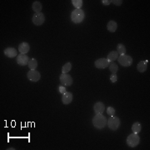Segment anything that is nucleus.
<instances>
[{
	"label": "nucleus",
	"mask_w": 150,
	"mask_h": 150,
	"mask_svg": "<svg viewBox=\"0 0 150 150\" xmlns=\"http://www.w3.org/2000/svg\"><path fill=\"white\" fill-rule=\"evenodd\" d=\"M59 80L64 86H71L73 84V78L67 74H62L59 77Z\"/></svg>",
	"instance_id": "6e6552de"
},
{
	"label": "nucleus",
	"mask_w": 150,
	"mask_h": 150,
	"mask_svg": "<svg viewBox=\"0 0 150 150\" xmlns=\"http://www.w3.org/2000/svg\"><path fill=\"white\" fill-rule=\"evenodd\" d=\"M111 3H113L116 6H120V5H122L123 1L122 0H111Z\"/></svg>",
	"instance_id": "a878e982"
},
{
	"label": "nucleus",
	"mask_w": 150,
	"mask_h": 150,
	"mask_svg": "<svg viewBox=\"0 0 150 150\" xmlns=\"http://www.w3.org/2000/svg\"><path fill=\"white\" fill-rule=\"evenodd\" d=\"M28 68H30V70H35L38 67V62L35 58H31L28 62Z\"/></svg>",
	"instance_id": "412c9836"
},
{
	"label": "nucleus",
	"mask_w": 150,
	"mask_h": 150,
	"mask_svg": "<svg viewBox=\"0 0 150 150\" xmlns=\"http://www.w3.org/2000/svg\"><path fill=\"white\" fill-rule=\"evenodd\" d=\"M107 121H108L107 118L104 115H103V114H98L94 117L92 122H93V125L95 127V129H103L107 125Z\"/></svg>",
	"instance_id": "f257e3e1"
},
{
	"label": "nucleus",
	"mask_w": 150,
	"mask_h": 150,
	"mask_svg": "<svg viewBox=\"0 0 150 150\" xmlns=\"http://www.w3.org/2000/svg\"><path fill=\"white\" fill-rule=\"evenodd\" d=\"M29 58L28 57V55L26 54H19L17 56V58H16V61L17 63L20 66H26L28 64V62H29Z\"/></svg>",
	"instance_id": "9d476101"
},
{
	"label": "nucleus",
	"mask_w": 150,
	"mask_h": 150,
	"mask_svg": "<svg viewBox=\"0 0 150 150\" xmlns=\"http://www.w3.org/2000/svg\"><path fill=\"white\" fill-rule=\"evenodd\" d=\"M140 142V138L136 133H132L127 138V145L130 148H135Z\"/></svg>",
	"instance_id": "39448f33"
},
{
	"label": "nucleus",
	"mask_w": 150,
	"mask_h": 150,
	"mask_svg": "<svg viewBox=\"0 0 150 150\" xmlns=\"http://www.w3.org/2000/svg\"><path fill=\"white\" fill-rule=\"evenodd\" d=\"M27 77L28 78V80H30L31 82H38L39 81V79L41 78V75L39 71H37L36 69L35 70H29L28 72Z\"/></svg>",
	"instance_id": "0eeeda50"
},
{
	"label": "nucleus",
	"mask_w": 150,
	"mask_h": 150,
	"mask_svg": "<svg viewBox=\"0 0 150 150\" xmlns=\"http://www.w3.org/2000/svg\"><path fill=\"white\" fill-rule=\"evenodd\" d=\"M107 124H108L109 129L113 131H116L120 127V119H119V118L114 116V115L110 116L109 120L107 121Z\"/></svg>",
	"instance_id": "7ed1b4c3"
},
{
	"label": "nucleus",
	"mask_w": 150,
	"mask_h": 150,
	"mask_svg": "<svg viewBox=\"0 0 150 150\" xmlns=\"http://www.w3.org/2000/svg\"><path fill=\"white\" fill-rule=\"evenodd\" d=\"M109 71H110L113 74H116V73L118 71V65H117L115 63H111L109 64Z\"/></svg>",
	"instance_id": "5701e85b"
},
{
	"label": "nucleus",
	"mask_w": 150,
	"mask_h": 150,
	"mask_svg": "<svg viewBox=\"0 0 150 150\" xmlns=\"http://www.w3.org/2000/svg\"><path fill=\"white\" fill-rule=\"evenodd\" d=\"M141 129H142V126H141V124L139 123H134L133 124V126H132V131H133V133H139L140 132H141Z\"/></svg>",
	"instance_id": "6ab92c4d"
},
{
	"label": "nucleus",
	"mask_w": 150,
	"mask_h": 150,
	"mask_svg": "<svg viewBox=\"0 0 150 150\" xmlns=\"http://www.w3.org/2000/svg\"><path fill=\"white\" fill-rule=\"evenodd\" d=\"M8 150H13V149H14V148H9V149H8Z\"/></svg>",
	"instance_id": "c756f323"
},
{
	"label": "nucleus",
	"mask_w": 150,
	"mask_h": 150,
	"mask_svg": "<svg viewBox=\"0 0 150 150\" xmlns=\"http://www.w3.org/2000/svg\"><path fill=\"white\" fill-rule=\"evenodd\" d=\"M107 114L109 116H114L115 114V109L113 107H108L107 108Z\"/></svg>",
	"instance_id": "393cba45"
},
{
	"label": "nucleus",
	"mask_w": 150,
	"mask_h": 150,
	"mask_svg": "<svg viewBox=\"0 0 150 150\" xmlns=\"http://www.w3.org/2000/svg\"><path fill=\"white\" fill-rule=\"evenodd\" d=\"M117 52L119 55L126 54V47L122 43H118L117 45Z\"/></svg>",
	"instance_id": "aec40b11"
},
{
	"label": "nucleus",
	"mask_w": 150,
	"mask_h": 150,
	"mask_svg": "<svg viewBox=\"0 0 150 150\" xmlns=\"http://www.w3.org/2000/svg\"><path fill=\"white\" fill-rule=\"evenodd\" d=\"M19 51L21 54H26L27 53H28L29 49H30V46L28 43L25 42H23L21 43L19 45Z\"/></svg>",
	"instance_id": "f8f14e48"
},
{
	"label": "nucleus",
	"mask_w": 150,
	"mask_h": 150,
	"mask_svg": "<svg viewBox=\"0 0 150 150\" xmlns=\"http://www.w3.org/2000/svg\"><path fill=\"white\" fill-rule=\"evenodd\" d=\"M118 80V76L116 74H112L110 76V81L112 83H116Z\"/></svg>",
	"instance_id": "bb28decb"
},
{
	"label": "nucleus",
	"mask_w": 150,
	"mask_h": 150,
	"mask_svg": "<svg viewBox=\"0 0 150 150\" xmlns=\"http://www.w3.org/2000/svg\"><path fill=\"white\" fill-rule=\"evenodd\" d=\"M32 22L34 25L40 26L45 22V16L43 13H36L34 14L32 18Z\"/></svg>",
	"instance_id": "423d86ee"
},
{
	"label": "nucleus",
	"mask_w": 150,
	"mask_h": 150,
	"mask_svg": "<svg viewBox=\"0 0 150 150\" xmlns=\"http://www.w3.org/2000/svg\"><path fill=\"white\" fill-rule=\"evenodd\" d=\"M94 110L96 114H103L105 110V106L102 102H97L94 106Z\"/></svg>",
	"instance_id": "4468645a"
},
{
	"label": "nucleus",
	"mask_w": 150,
	"mask_h": 150,
	"mask_svg": "<svg viewBox=\"0 0 150 150\" xmlns=\"http://www.w3.org/2000/svg\"><path fill=\"white\" fill-rule=\"evenodd\" d=\"M107 28H108V30L110 33H114L117 30V28H118V24H117L115 21H109L108 25H107Z\"/></svg>",
	"instance_id": "f3484780"
},
{
	"label": "nucleus",
	"mask_w": 150,
	"mask_h": 150,
	"mask_svg": "<svg viewBox=\"0 0 150 150\" xmlns=\"http://www.w3.org/2000/svg\"><path fill=\"white\" fill-rule=\"evenodd\" d=\"M118 62L123 67H129L133 64V59L129 55H119L118 58Z\"/></svg>",
	"instance_id": "20e7f679"
},
{
	"label": "nucleus",
	"mask_w": 150,
	"mask_h": 150,
	"mask_svg": "<svg viewBox=\"0 0 150 150\" xmlns=\"http://www.w3.org/2000/svg\"><path fill=\"white\" fill-rule=\"evenodd\" d=\"M102 3L105 6H108L111 3V0H102Z\"/></svg>",
	"instance_id": "c85d7f7f"
},
{
	"label": "nucleus",
	"mask_w": 150,
	"mask_h": 150,
	"mask_svg": "<svg viewBox=\"0 0 150 150\" xmlns=\"http://www.w3.org/2000/svg\"><path fill=\"white\" fill-rule=\"evenodd\" d=\"M32 9L35 12V14L36 13H41L42 9H43V5L39 1H35L32 5Z\"/></svg>",
	"instance_id": "dca6fc26"
},
{
	"label": "nucleus",
	"mask_w": 150,
	"mask_h": 150,
	"mask_svg": "<svg viewBox=\"0 0 150 150\" xmlns=\"http://www.w3.org/2000/svg\"><path fill=\"white\" fill-rule=\"evenodd\" d=\"M110 64V62L107 58H98L94 62V65L98 69H103V68H108Z\"/></svg>",
	"instance_id": "1a4fd4ad"
},
{
	"label": "nucleus",
	"mask_w": 150,
	"mask_h": 150,
	"mask_svg": "<svg viewBox=\"0 0 150 150\" xmlns=\"http://www.w3.org/2000/svg\"><path fill=\"white\" fill-rule=\"evenodd\" d=\"M85 18V14L82 9H77L75 8L74 10L71 13V20L74 23H82Z\"/></svg>",
	"instance_id": "f03ea898"
},
{
	"label": "nucleus",
	"mask_w": 150,
	"mask_h": 150,
	"mask_svg": "<svg viewBox=\"0 0 150 150\" xmlns=\"http://www.w3.org/2000/svg\"><path fill=\"white\" fill-rule=\"evenodd\" d=\"M71 2H72L73 5H74L77 9H81V8H82L83 6V3L82 0H72Z\"/></svg>",
	"instance_id": "b1692460"
},
{
	"label": "nucleus",
	"mask_w": 150,
	"mask_h": 150,
	"mask_svg": "<svg viewBox=\"0 0 150 150\" xmlns=\"http://www.w3.org/2000/svg\"><path fill=\"white\" fill-rule=\"evenodd\" d=\"M3 54L8 58H13L17 57V50L14 48H7L4 49Z\"/></svg>",
	"instance_id": "ddd939ff"
},
{
	"label": "nucleus",
	"mask_w": 150,
	"mask_h": 150,
	"mask_svg": "<svg viewBox=\"0 0 150 150\" xmlns=\"http://www.w3.org/2000/svg\"><path fill=\"white\" fill-rule=\"evenodd\" d=\"M73 101V94L70 92H66L62 96V103L65 105L71 103Z\"/></svg>",
	"instance_id": "9b49d317"
},
{
	"label": "nucleus",
	"mask_w": 150,
	"mask_h": 150,
	"mask_svg": "<svg viewBox=\"0 0 150 150\" xmlns=\"http://www.w3.org/2000/svg\"><path fill=\"white\" fill-rule=\"evenodd\" d=\"M118 55L119 54H118L117 51H111L109 54H108V56H107V59H108L110 63H111V62L115 61L116 59H118Z\"/></svg>",
	"instance_id": "a211bd4d"
},
{
	"label": "nucleus",
	"mask_w": 150,
	"mask_h": 150,
	"mask_svg": "<svg viewBox=\"0 0 150 150\" xmlns=\"http://www.w3.org/2000/svg\"><path fill=\"white\" fill-rule=\"evenodd\" d=\"M148 60H145V61H141L139 62L137 65V69L139 73H144L147 68H148Z\"/></svg>",
	"instance_id": "2eb2a0df"
},
{
	"label": "nucleus",
	"mask_w": 150,
	"mask_h": 150,
	"mask_svg": "<svg viewBox=\"0 0 150 150\" xmlns=\"http://www.w3.org/2000/svg\"><path fill=\"white\" fill-rule=\"evenodd\" d=\"M58 91H59V93L61 94L62 95L67 92V91H66V88H65L64 86H59V87H58Z\"/></svg>",
	"instance_id": "cd10ccee"
},
{
	"label": "nucleus",
	"mask_w": 150,
	"mask_h": 150,
	"mask_svg": "<svg viewBox=\"0 0 150 150\" xmlns=\"http://www.w3.org/2000/svg\"><path fill=\"white\" fill-rule=\"evenodd\" d=\"M71 69H72V64L71 63L68 62L62 67V74H68Z\"/></svg>",
	"instance_id": "4be33fe9"
}]
</instances>
